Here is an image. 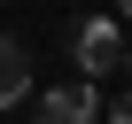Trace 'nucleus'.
Segmentation results:
<instances>
[{"label": "nucleus", "mask_w": 132, "mask_h": 124, "mask_svg": "<svg viewBox=\"0 0 132 124\" xmlns=\"http://www.w3.org/2000/svg\"><path fill=\"white\" fill-rule=\"evenodd\" d=\"M70 54H78L86 85H93V78H109L117 62H132V54H124V31H117V16H86V23H78V39H70Z\"/></svg>", "instance_id": "f257e3e1"}, {"label": "nucleus", "mask_w": 132, "mask_h": 124, "mask_svg": "<svg viewBox=\"0 0 132 124\" xmlns=\"http://www.w3.org/2000/svg\"><path fill=\"white\" fill-rule=\"evenodd\" d=\"M109 109H101V93L78 78V85H54V93H39V124H101Z\"/></svg>", "instance_id": "f03ea898"}, {"label": "nucleus", "mask_w": 132, "mask_h": 124, "mask_svg": "<svg viewBox=\"0 0 132 124\" xmlns=\"http://www.w3.org/2000/svg\"><path fill=\"white\" fill-rule=\"evenodd\" d=\"M23 93H31V54H23L8 31H0V109H16Z\"/></svg>", "instance_id": "7ed1b4c3"}, {"label": "nucleus", "mask_w": 132, "mask_h": 124, "mask_svg": "<svg viewBox=\"0 0 132 124\" xmlns=\"http://www.w3.org/2000/svg\"><path fill=\"white\" fill-rule=\"evenodd\" d=\"M109 124H132V93H124V101H117V109H109Z\"/></svg>", "instance_id": "20e7f679"}, {"label": "nucleus", "mask_w": 132, "mask_h": 124, "mask_svg": "<svg viewBox=\"0 0 132 124\" xmlns=\"http://www.w3.org/2000/svg\"><path fill=\"white\" fill-rule=\"evenodd\" d=\"M117 8H124V16H132V0H117Z\"/></svg>", "instance_id": "39448f33"}]
</instances>
